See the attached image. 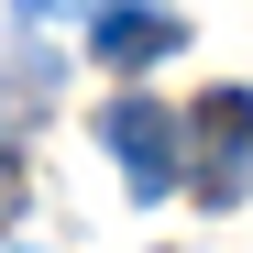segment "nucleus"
<instances>
[{
    "instance_id": "nucleus-5",
    "label": "nucleus",
    "mask_w": 253,
    "mask_h": 253,
    "mask_svg": "<svg viewBox=\"0 0 253 253\" xmlns=\"http://www.w3.org/2000/svg\"><path fill=\"white\" fill-rule=\"evenodd\" d=\"M11 176H22V154H11V132H0V187H11Z\"/></svg>"
},
{
    "instance_id": "nucleus-3",
    "label": "nucleus",
    "mask_w": 253,
    "mask_h": 253,
    "mask_svg": "<svg viewBox=\"0 0 253 253\" xmlns=\"http://www.w3.org/2000/svg\"><path fill=\"white\" fill-rule=\"evenodd\" d=\"M176 44H187V22L154 11V0H99V11H88V55L121 66V77H143L154 55H176Z\"/></svg>"
},
{
    "instance_id": "nucleus-4",
    "label": "nucleus",
    "mask_w": 253,
    "mask_h": 253,
    "mask_svg": "<svg viewBox=\"0 0 253 253\" xmlns=\"http://www.w3.org/2000/svg\"><path fill=\"white\" fill-rule=\"evenodd\" d=\"M11 11H33V22H66V11H88V0H11Z\"/></svg>"
},
{
    "instance_id": "nucleus-1",
    "label": "nucleus",
    "mask_w": 253,
    "mask_h": 253,
    "mask_svg": "<svg viewBox=\"0 0 253 253\" xmlns=\"http://www.w3.org/2000/svg\"><path fill=\"white\" fill-rule=\"evenodd\" d=\"M176 143H187V176H176V187H198L209 209H231V198L253 187V88H209V99L176 121Z\"/></svg>"
},
{
    "instance_id": "nucleus-2",
    "label": "nucleus",
    "mask_w": 253,
    "mask_h": 253,
    "mask_svg": "<svg viewBox=\"0 0 253 253\" xmlns=\"http://www.w3.org/2000/svg\"><path fill=\"white\" fill-rule=\"evenodd\" d=\"M99 143L121 154L132 198H165V187L187 176V143H176V110H165V99H110L99 110Z\"/></svg>"
}]
</instances>
